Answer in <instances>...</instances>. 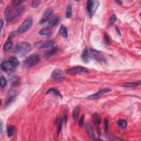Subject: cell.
Returning <instances> with one entry per match:
<instances>
[{
	"mask_svg": "<svg viewBox=\"0 0 141 141\" xmlns=\"http://www.w3.org/2000/svg\"><path fill=\"white\" fill-rule=\"evenodd\" d=\"M32 50L31 44L26 42H18L16 45L14 49V53L18 56H24Z\"/></svg>",
	"mask_w": 141,
	"mask_h": 141,
	"instance_id": "6da1fadb",
	"label": "cell"
},
{
	"mask_svg": "<svg viewBox=\"0 0 141 141\" xmlns=\"http://www.w3.org/2000/svg\"><path fill=\"white\" fill-rule=\"evenodd\" d=\"M40 60V57L38 54H33L27 57L24 61V66L26 68H30L35 66Z\"/></svg>",
	"mask_w": 141,
	"mask_h": 141,
	"instance_id": "7a4b0ae2",
	"label": "cell"
},
{
	"mask_svg": "<svg viewBox=\"0 0 141 141\" xmlns=\"http://www.w3.org/2000/svg\"><path fill=\"white\" fill-rule=\"evenodd\" d=\"M99 5V2L98 1H92L89 0L87 2V9L88 14L90 17H92L94 16V13Z\"/></svg>",
	"mask_w": 141,
	"mask_h": 141,
	"instance_id": "3957f363",
	"label": "cell"
},
{
	"mask_svg": "<svg viewBox=\"0 0 141 141\" xmlns=\"http://www.w3.org/2000/svg\"><path fill=\"white\" fill-rule=\"evenodd\" d=\"M89 70L85 67L77 66L71 67L66 71V73L71 75H76L81 73H88Z\"/></svg>",
	"mask_w": 141,
	"mask_h": 141,
	"instance_id": "277c9868",
	"label": "cell"
},
{
	"mask_svg": "<svg viewBox=\"0 0 141 141\" xmlns=\"http://www.w3.org/2000/svg\"><path fill=\"white\" fill-rule=\"evenodd\" d=\"M33 24V19L32 18H29L25 19L24 21L23 22V23L20 25L19 27V28L17 30L18 33H24L28 31L31 27L32 25Z\"/></svg>",
	"mask_w": 141,
	"mask_h": 141,
	"instance_id": "5b68a950",
	"label": "cell"
},
{
	"mask_svg": "<svg viewBox=\"0 0 141 141\" xmlns=\"http://www.w3.org/2000/svg\"><path fill=\"white\" fill-rule=\"evenodd\" d=\"M55 41L54 40H48L46 41H39V42H36L34 45L37 48V49H42V48H46V47H51L54 45Z\"/></svg>",
	"mask_w": 141,
	"mask_h": 141,
	"instance_id": "8992f818",
	"label": "cell"
},
{
	"mask_svg": "<svg viewBox=\"0 0 141 141\" xmlns=\"http://www.w3.org/2000/svg\"><path fill=\"white\" fill-rule=\"evenodd\" d=\"M51 76L54 81L56 82H61L65 79V73L62 70L56 69L53 71Z\"/></svg>",
	"mask_w": 141,
	"mask_h": 141,
	"instance_id": "52a82bcc",
	"label": "cell"
},
{
	"mask_svg": "<svg viewBox=\"0 0 141 141\" xmlns=\"http://www.w3.org/2000/svg\"><path fill=\"white\" fill-rule=\"evenodd\" d=\"M91 49L92 58H94L95 60L99 62H103L106 61L105 58L102 53L100 52L99 51L95 50L94 49Z\"/></svg>",
	"mask_w": 141,
	"mask_h": 141,
	"instance_id": "ba28073f",
	"label": "cell"
},
{
	"mask_svg": "<svg viewBox=\"0 0 141 141\" xmlns=\"http://www.w3.org/2000/svg\"><path fill=\"white\" fill-rule=\"evenodd\" d=\"M111 90L109 88H104L102 89L101 90L99 91V92H97L96 93L92 94L91 95H89V97H88L87 99L89 100H94V99H97L99 98H100L101 96H102L104 94H106V93H108L109 92H110Z\"/></svg>",
	"mask_w": 141,
	"mask_h": 141,
	"instance_id": "9c48e42d",
	"label": "cell"
},
{
	"mask_svg": "<svg viewBox=\"0 0 141 141\" xmlns=\"http://www.w3.org/2000/svg\"><path fill=\"white\" fill-rule=\"evenodd\" d=\"M53 12H54V11H53V9L52 8H47L45 10V11L44 12V14L42 16V18L40 20L39 23L41 24H44L48 20V19L49 18V17L51 15H52V14L53 13Z\"/></svg>",
	"mask_w": 141,
	"mask_h": 141,
	"instance_id": "30bf717a",
	"label": "cell"
},
{
	"mask_svg": "<svg viewBox=\"0 0 141 141\" xmlns=\"http://www.w3.org/2000/svg\"><path fill=\"white\" fill-rule=\"evenodd\" d=\"M16 98V92L15 91L11 90L9 92H8V93L7 95V99L5 102V105L6 106L9 105L11 103H12L15 100Z\"/></svg>",
	"mask_w": 141,
	"mask_h": 141,
	"instance_id": "8fae6325",
	"label": "cell"
},
{
	"mask_svg": "<svg viewBox=\"0 0 141 141\" xmlns=\"http://www.w3.org/2000/svg\"><path fill=\"white\" fill-rule=\"evenodd\" d=\"M82 60L85 63H89V61L92 59V55L91 53V49L88 48H85V50L82 54Z\"/></svg>",
	"mask_w": 141,
	"mask_h": 141,
	"instance_id": "7c38bea8",
	"label": "cell"
},
{
	"mask_svg": "<svg viewBox=\"0 0 141 141\" xmlns=\"http://www.w3.org/2000/svg\"><path fill=\"white\" fill-rule=\"evenodd\" d=\"M8 79L11 83L15 85L16 84L19 83V78L18 75H17L15 72H11L8 75Z\"/></svg>",
	"mask_w": 141,
	"mask_h": 141,
	"instance_id": "4fadbf2b",
	"label": "cell"
},
{
	"mask_svg": "<svg viewBox=\"0 0 141 141\" xmlns=\"http://www.w3.org/2000/svg\"><path fill=\"white\" fill-rule=\"evenodd\" d=\"M86 130H87V131L89 137L92 139H95L94 130L93 129V127L89 122H88L86 124Z\"/></svg>",
	"mask_w": 141,
	"mask_h": 141,
	"instance_id": "5bb4252c",
	"label": "cell"
},
{
	"mask_svg": "<svg viewBox=\"0 0 141 141\" xmlns=\"http://www.w3.org/2000/svg\"><path fill=\"white\" fill-rule=\"evenodd\" d=\"M1 67L2 71L6 72H7L11 71L12 66H11V65L10 64L9 62L8 61L2 62L1 65Z\"/></svg>",
	"mask_w": 141,
	"mask_h": 141,
	"instance_id": "9a60e30c",
	"label": "cell"
},
{
	"mask_svg": "<svg viewBox=\"0 0 141 141\" xmlns=\"http://www.w3.org/2000/svg\"><path fill=\"white\" fill-rule=\"evenodd\" d=\"M39 34L40 35L44 36H51V32L50 27H45V28H43V29L40 30Z\"/></svg>",
	"mask_w": 141,
	"mask_h": 141,
	"instance_id": "2e32d148",
	"label": "cell"
},
{
	"mask_svg": "<svg viewBox=\"0 0 141 141\" xmlns=\"http://www.w3.org/2000/svg\"><path fill=\"white\" fill-rule=\"evenodd\" d=\"M58 51V48L57 47H54L51 49L47 50L45 53V56L46 57H49L51 56L54 55L55 54H56Z\"/></svg>",
	"mask_w": 141,
	"mask_h": 141,
	"instance_id": "e0dca14e",
	"label": "cell"
},
{
	"mask_svg": "<svg viewBox=\"0 0 141 141\" xmlns=\"http://www.w3.org/2000/svg\"><path fill=\"white\" fill-rule=\"evenodd\" d=\"M8 61L9 62L10 64L11 65V66L13 68H16L17 67H18V65H19V62L18 60V58L15 56L10 57Z\"/></svg>",
	"mask_w": 141,
	"mask_h": 141,
	"instance_id": "ac0fdd59",
	"label": "cell"
},
{
	"mask_svg": "<svg viewBox=\"0 0 141 141\" xmlns=\"http://www.w3.org/2000/svg\"><path fill=\"white\" fill-rule=\"evenodd\" d=\"M60 18L59 16H54L53 18L51 19V20L49 22L50 28L55 26L57 24H58V23L60 22Z\"/></svg>",
	"mask_w": 141,
	"mask_h": 141,
	"instance_id": "d6986e66",
	"label": "cell"
},
{
	"mask_svg": "<svg viewBox=\"0 0 141 141\" xmlns=\"http://www.w3.org/2000/svg\"><path fill=\"white\" fill-rule=\"evenodd\" d=\"M26 8V6H22L21 7H20L19 8H18V9H17L16 10V11L15 12V13L14 16H13V18H12V19H14L15 18H17V17H18L21 14V13L24 11L25 9Z\"/></svg>",
	"mask_w": 141,
	"mask_h": 141,
	"instance_id": "ffe728a7",
	"label": "cell"
},
{
	"mask_svg": "<svg viewBox=\"0 0 141 141\" xmlns=\"http://www.w3.org/2000/svg\"><path fill=\"white\" fill-rule=\"evenodd\" d=\"M140 84V81H137L135 82H130V83H123L122 86L125 88H131V87H135L137 85H139Z\"/></svg>",
	"mask_w": 141,
	"mask_h": 141,
	"instance_id": "44dd1931",
	"label": "cell"
},
{
	"mask_svg": "<svg viewBox=\"0 0 141 141\" xmlns=\"http://www.w3.org/2000/svg\"><path fill=\"white\" fill-rule=\"evenodd\" d=\"M59 32L61 35L62 36L65 38H66L68 36V31H67V29L65 26L64 25H61Z\"/></svg>",
	"mask_w": 141,
	"mask_h": 141,
	"instance_id": "7402d4cb",
	"label": "cell"
},
{
	"mask_svg": "<svg viewBox=\"0 0 141 141\" xmlns=\"http://www.w3.org/2000/svg\"><path fill=\"white\" fill-rule=\"evenodd\" d=\"M12 11V8L11 7L9 6L7 7L6 8L5 12V18L7 20V22H9V19H10V15H11V13Z\"/></svg>",
	"mask_w": 141,
	"mask_h": 141,
	"instance_id": "603a6c76",
	"label": "cell"
},
{
	"mask_svg": "<svg viewBox=\"0 0 141 141\" xmlns=\"http://www.w3.org/2000/svg\"><path fill=\"white\" fill-rule=\"evenodd\" d=\"M93 119L94 122L96 125H99L101 123V117L100 116V115L98 114L97 113H95L93 115Z\"/></svg>",
	"mask_w": 141,
	"mask_h": 141,
	"instance_id": "cb8c5ba5",
	"label": "cell"
},
{
	"mask_svg": "<svg viewBox=\"0 0 141 141\" xmlns=\"http://www.w3.org/2000/svg\"><path fill=\"white\" fill-rule=\"evenodd\" d=\"M13 46V43L11 40H8L3 46V50L5 51H8L11 49Z\"/></svg>",
	"mask_w": 141,
	"mask_h": 141,
	"instance_id": "d4e9b609",
	"label": "cell"
},
{
	"mask_svg": "<svg viewBox=\"0 0 141 141\" xmlns=\"http://www.w3.org/2000/svg\"><path fill=\"white\" fill-rule=\"evenodd\" d=\"M50 93H53L54 94H55L56 95L58 96V97H60V98H62V95L60 94V93L58 92L57 90V89H56L55 88H51L47 91L46 94H50Z\"/></svg>",
	"mask_w": 141,
	"mask_h": 141,
	"instance_id": "484cf974",
	"label": "cell"
},
{
	"mask_svg": "<svg viewBox=\"0 0 141 141\" xmlns=\"http://www.w3.org/2000/svg\"><path fill=\"white\" fill-rule=\"evenodd\" d=\"M72 16V6L70 4L67 7L66 12V17L67 18H70Z\"/></svg>",
	"mask_w": 141,
	"mask_h": 141,
	"instance_id": "4316f807",
	"label": "cell"
},
{
	"mask_svg": "<svg viewBox=\"0 0 141 141\" xmlns=\"http://www.w3.org/2000/svg\"><path fill=\"white\" fill-rule=\"evenodd\" d=\"M80 112V108L79 107V106H76V107L73 109V113H72V116H73V118L74 120L77 119Z\"/></svg>",
	"mask_w": 141,
	"mask_h": 141,
	"instance_id": "83f0119b",
	"label": "cell"
},
{
	"mask_svg": "<svg viewBox=\"0 0 141 141\" xmlns=\"http://www.w3.org/2000/svg\"><path fill=\"white\" fill-rule=\"evenodd\" d=\"M15 128L14 126H10L7 128V136L8 137H11L12 136L15 132Z\"/></svg>",
	"mask_w": 141,
	"mask_h": 141,
	"instance_id": "f1b7e54d",
	"label": "cell"
},
{
	"mask_svg": "<svg viewBox=\"0 0 141 141\" xmlns=\"http://www.w3.org/2000/svg\"><path fill=\"white\" fill-rule=\"evenodd\" d=\"M118 125L121 127V129H125L127 127V122L124 120H120L118 121Z\"/></svg>",
	"mask_w": 141,
	"mask_h": 141,
	"instance_id": "f546056e",
	"label": "cell"
},
{
	"mask_svg": "<svg viewBox=\"0 0 141 141\" xmlns=\"http://www.w3.org/2000/svg\"><path fill=\"white\" fill-rule=\"evenodd\" d=\"M117 19V17L115 15H112L110 17L109 20L108 21V24L109 26H111L113 24V23H115L116 20Z\"/></svg>",
	"mask_w": 141,
	"mask_h": 141,
	"instance_id": "4dcf8cb0",
	"label": "cell"
},
{
	"mask_svg": "<svg viewBox=\"0 0 141 141\" xmlns=\"http://www.w3.org/2000/svg\"><path fill=\"white\" fill-rule=\"evenodd\" d=\"M0 80H1V87L2 88L5 87V86L7 84V80L6 78L4 76H1V78H0Z\"/></svg>",
	"mask_w": 141,
	"mask_h": 141,
	"instance_id": "1f68e13d",
	"label": "cell"
},
{
	"mask_svg": "<svg viewBox=\"0 0 141 141\" xmlns=\"http://www.w3.org/2000/svg\"><path fill=\"white\" fill-rule=\"evenodd\" d=\"M63 119L62 118L61 119V120H60L59 122H58V127H57V135L60 133L61 130L62 129V123L63 122Z\"/></svg>",
	"mask_w": 141,
	"mask_h": 141,
	"instance_id": "d6a6232c",
	"label": "cell"
},
{
	"mask_svg": "<svg viewBox=\"0 0 141 141\" xmlns=\"http://www.w3.org/2000/svg\"><path fill=\"white\" fill-rule=\"evenodd\" d=\"M104 41L105 44L106 45H109L110 43V39L109 35L106 33L104 34Z\"/></svg>",
	"mask_w": 141,
	"mask_h": 141,
	"instance_id": "836d02e7",
	"label": "cell"
},
{
	"mask_svg": "<svg viewBox=\"0 0 141 141\" xmlns=\"http://www.w3.org/2000/svg\"><path fill=\"white\" fill-rule=\"evenodd\" d=\"M23 2H24V1H19V0H13L12 2V5L14 6H18L19 5L22 4Z\"/></svg>",
	"mask_w": 141,
	"mask_h": 141,
	"instance_id": "e575fe53",
	"label": "cell"
},
{
	"mask_svg": "<svg viewBox=\"0 0 141 141\" xmlns=\"http://www.w3.org/2000/svg\"><path fill=\"white\" fill-rule=\"evenodd\" d=\"M84 121V115H83L81 117V118H80V120H79V122H78L79 126H80V127H82L83 126Z\"/></svg>",
	"mask_w": 141,
	"mask_h": 141,
	"instance_id": "d590c367",
	"label": "cell"
},
{
	"mask_svg": "<svg viewBox=\"0 0 141 141\" xmlns=\"http://www.w3.org/2000/svg\"><path fill=\"white\" fill-rule=\"evenodd\" d=\"M104 128L105 132H108V127H109V120L108 119H105L104 120Z\"/></svg>",
	"mask_w": 141,
	"mask_h": 141,
	"instance_id": "8d00e7d4",
	"label": "cell"
},
{
	"mask_svg": "<svg viewBox=\"0 0 141 141\" xmlns=\"http://www.w3.org/2000/svg\"><path fill=\"white\" fill-rule=\"evenodd\" d=\"M41 3V1H34L33 2L32 6L33 8H36L38 7Z\"/></svg>",
	"mask_w": 141,
	"mask_h": 141,
	"instance_id": "74e56055",
	"label": "cell"
},
{
	"mask_svg": "<svg viewBox=\"0 0 141 141\" xmlns=\"http://www.w3.org/2000/svg\"><path fill=\"white\" fill-rule=\"evenodd\" d=\"M68 113H67V111L65 110L63 112V121L65 122H67V116H68Z\"/></svg>",
	"mask_w": 141,
	"mask_h": 141,
	"instance_id": "f35d334b",
	"label": "cell"
},
{
	"mask_svg": "<svg viewBox=\"0 0 141 141\" xmlns=\"http://www.w3.org/2000/svg\"><path fill=\"white\" fill-rule=\"evenodd\" d=\"M116 32L118 33V34H119V35L120 36H121V32H120V30L119 28H118V27H116Z\"/></svg>",
	"mask_w": 141,
	"mask_h": 141,
	"instance_id": "ab89813d",
	"label": "cell"
},
{
	"mask_svg": "<svg viewBox=\"0 0 141 141\" xmlns=\"http://www.w3.org/2000/svg\"><path fill=\"white\" fill-rule=\"evenodd\" d=\"M1 128H0V133H2V129H3V123H2V122L1 121Z\"/></svg>",
	"mask_w": 141,
	"mask_h": 141,
	"instance_id": "60d3db41",
	"label": "cell"
},
{
	"mask_svg": "<svg viewBox=\"0 0 141 141\" xmlns=\"http://www.w3.org/2000/svg\"><path fill=\"white\" fill-rule=\"evenodd\" d=\"M0 23H1V30H2V27H3V20L2 19H1V22H0Z\"/></svg>",
	"mask_w": 141,
	"mask_h": 141,
	"instance_id": "b9f144b4",
	"label": "cell"
},
{
	"mask_svg": "<svg viewBox=\"0 0 141 141\" xmlns=\"http://www.w3.org/2000/svg\"><path fill=\"white\" fill-rule=\"evenodd\" d=\"M116 2L118 3V4H119L120 5H122V2H121V1H116Z\"/></svg>",
	"mask_w": 141,
	"mask_h": 141,
	"instance_id": "7bdbcfd3",
	"label": "cell"
}]
</instances>
